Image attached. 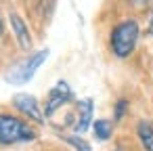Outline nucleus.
I'll return each instance as SVG.
<instances>
[{
	"instance_id": "10",
	"label": "nucleus",
	"mask_w": 153,
	"mask_h": 151,
	"mask_svg": "<svg viewBox=\"0 0 153 151\" xmlns=\"http://www.w3.org/2000/svg\"><path fill=\"white\" fill-rule=\"evenodd\" d=\"M63 141L65 143H69L74 149H78V151H90V145L84 141V138H80L78 134H67V136H63Z\"/></svg>"
},
{
	"instance_id": "3",
	"label": "nucleus",
	"mask_w": 153,
	"mask_h": 151,
	"mask_svg": "<svg viewBox=\"0 0 153 151\" xmlns=\"http://www.w3.org/2000/svg\"><path fill=\"white\" fill-rule=\"evenodd\" d=\"M46 57H48V51L42 48V51L34 53L32 57L23 59L21 63H17V65L7 74V82H11V84H25V82H30V80L34 78V74L38 71V67L46 61Z\"/></svg>"
},
{
	"instance_id": "14",
	"label": "nucleus",
	"mask_w": 153,
	"mask_h": 151,
	"mask_svg": "<svg viewBox=\"0 0 153 151\" xmlns=\"http://www.w3.org/2000/svg\"><path fill=\"white\" fill-rule=\"evenodd\" d=\"M0 34H2V21H0Z\"/></svg>"
},
{
	"instance_id": "5",
	"label": "nucleus",
	"mask_w": 153,
	"mask_h": 151,
	"mask_svg": "<svg viewBox=\"0 0 153 151\" xmlns=\"http://www.w3.org/2000/svg\"><path fill=\"white\" fill-rule=\"evenodd\" d=\"M13 105H15V109H19L23 115H27L30 120H34V122H38V124L44 122V109L40 107V103H38L36 97H32V94H27V92H19V94L13 97Z\"/></svg>"
},
{
	"instance_id": "6",
	"label": "nucleus",
	"mask_w": 153,
	"mask_h": 151,
	"mask_svg": "<svg viewBox=\"0 0 153 151\" xmlns=\"http://www.w3.org/2000/svg\"><path fill=\"white\" fill-rule=\"evenodd\" d=\"M9 19H11V28H13V32H15V38H17V42H19V48L30 51V48H32V34H30L25 21H23L17 13H11Z\"/></svg>"
},
{
	"instance_id": "13",
	"label": "nucleus",
	"mask_w": 153,
	"mask_h": 151,
	"mask_svg": "<svg viewBox=\"0 0 153 151\" xmlns=\"http://www.w3.org/2000/svg\"><path fill=\"white\" fill-rule=\"evenodd\" d=\"M136 2H138V4H145V2H147V0H136Z\"/></svg>"
},
{
	"instance_id": "7",
	"label": "nucleus",
	"mask_w": 153,
	"mask_h": 151,
	"mask_svg": "<svg viewBox=\"0 0 153 151\" xmlns=\"http://www.w3.org/2000/svg\"><path fill=\"white\" fill-rule=\"evenodd\" d=\"M92 109L94 101L92 99H82L78 101V122H76V132H86L92 126Z\"/></svg>"
},
{
	"instance_id": "2",
	"label": "nucleus",
	"mask_w": 153,
	"mask_h": 151,
	"mask_svg": "<svg viewBox=\"0 0 153 151\" xmlns=\"http://www.w3.org/2000/svg\"><path fill=\"white\" fill-rule=\"evenodd\" d=\"M34 138H36V132L21 118H15L11 113H0V145L27 143Z\"/></svg>"
},
{
	"instance_id": "8",
	"label": "nucleus",
	"mask_w": 153,
	"mask_h": 151,
	"mask_svg": "<svg viewBox=\"0 0 153 151\" xmlns=\"http://www.w3.org/2000/svg\"><path fill=\"white\" fill-rule=\"evenodd\" d=\"M136 132H138V138H140L145 151H153V126L147 122H138Z\"/></svg>"
},
{
	"instance_id": "11",
	"label": "nucleus",
	"mask_w": 153,
	"mask_h": 151,
	"mask_svg": "<svg viewBox=\"0 0 153 151\" xmlns=\"http://www.w3.org/2000/svg\"><path fill=\"white\" fill-rule=\"evenodd\" d=\"M126 107H128V101L126 99H120L115 103V120H122V115L126 113Z\"/></svg>"
},
{
	"instance_id": "9",
	"label": "nucleus",
	"mask_w": 153,
	"mask_h": 151,
	"mask_svg": "<svg viewBox=\"0 0 153 151\" xmlns=\"http://www.w3.org/2000/svg\"><path fill=\"white\" fill-rule=\"evenodd\" d=\"M92 126H94V136H97L99 141H109V138H111L113 126H111L109 120H97Z\"/></svg>"
},
{
	"instance_id": "12",
	"label": "nucleus",
	"mask_w": 153,
	"mask_h": 151,
	"mask_svg": "<svg viewBox=\"0 0 153 151\" xmlns=\"http://www.w3.org/2000/svg\"><path fill=\"white\" fill-rule=\"evenodd\" d=\"M149 34L153 36V15H151V23H149Z\"/></svg>"
},
{
	"instance_id": "4",
	"label": "nucleus",
	"mask_w": 153,
	"mask_h": 151,
	"mask_svg": "<svg viewBox=\"0 0 153 151\" xmlns=\"http://www.w3.org/2000/svg\"><path fill=\"white\" fill-rule=\"evenodd\" d=\"M74 99V92L69 88V84L65 80H59L51 90H48V97H46V103H44V118H51L59 107H63L65 103H69Z\"/></svg>"
},
{
	"instance_id": "1",
	"label": "nucleus",
	"mask_w": 153,
	"mask_h": 151,
	"mask_svg": "<svg viewBox=\"0 0 153 151\" xmlns=\"http://www.w3.org/2000/svg\"><path fill=\"white\" fill-rule=\"evenodd\" d=\"M138 34H140V28H138V23L134 19H126V21L117 23L111 30V38H109L113 55L117 59H128L136 48Z\"/></svg>"
}]
</instances>
